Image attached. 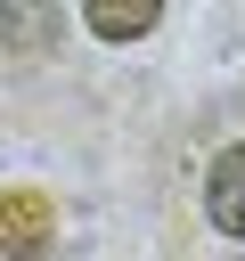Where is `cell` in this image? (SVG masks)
I'll list each match as a JSON object with an SVG mask.
<instances>
[{
  "label": "cell",
  "mask_w": 245,
  "mask_h": 261,
  "mask_svg": "<svg viewBox=\"0 0 245 261\" xmlns=\"http://www.w3.org/2000/svg\"><path fill=\"white\" fill-rule=\"evenodd\" d=\"M57 237V204L41 188H0V253L8 261H41Z\"/></svg>",
  "instance_id": "obj_1"
},
{
  "label": "cell",
  "mask_w": 245,
  "mask_h": 261,
  "mask_svg": "<svg viewBox=\"0 0 245 261\" xmlns=\"http://www.w3.org/2000/svg\"><path fill=\"white\" fill-rule=\"evenodd\" d=\"M204 212H212V228H220V237H237V245H245V139L212 163V179H204Z\"/></svg>",
  "instance_id": "obj_2"
},
{
  "label": "cell",
  "mask_w": 245,
  "mask_h": 261,
  "mask_svg": "<svg viewBox=\"0 0 245 261\" xmlns=\"http://www.w3.org/2000/svg\"><path fill=\"white\" fill-rule=\"evenodd\" d=\"M82 16H90V33H98V41H139V33H155L163 0H90Z\"/></svg>",
  "instance_id": "obj_3"
},
{
  "label": "cell",
  "mask_w": 245,
  "mask_h": 261,
  "mask_svg": "<svg viewBox=\"0 0 245 261\" xmlns=\"http://www.w3.org/2000/svg\"><path fill=\"white\" fill-rule=\"evenodd\" d=\"M0 33H8V41H16V49H33V41H41V33H49V41H57V8H0Z\"/></svg>",
  "instance_id": "obj_4"
}]
</instances>
